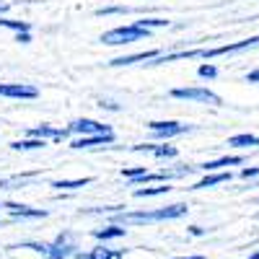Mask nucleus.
<instances>
[{
	"label": "nucleus",
	"instance_id": "nucleus-1",
	"mask_svg": "<svg viewBox=\"0 0 259 259\" xmlns=\"http://www.w3.org/2000/svg\"><path fill=\"white\" fill-rule=\"evenodd\" d=\"M189 212V207L184 202H177V205H166V207H158V210H122V212H114V223L117 226H143V223H161V221H177V218H184Z\"/></svg>",
	"mask_w": 259,
	"mask_h": 259
},
{
	"label": "nucleus",
	"instance_id": "nucleus-2",
	"mask_svg": "<svg viewBox=\"0 0 259 259\" xmlns=\"http://www.w3.org/2000/svg\"><path fill=\"white\" fill-rule=\"evenodd\" d=\"M259 45V36H249L241 41H231V45H221V47H210V50H184V52H171V55H158L150 65H166V62H174V60H194V57H202V60H212V57H221V55H233V52H244Z\"/></svg>",
	"mask_w": 259,
	"mask_h": 259
},
{
	"label": "nucleus",
	"instance_id": "nucleus-3",
	"mask_svg": "<svg viewBox=\"0 0 259 259\" xmlns=\"http://www.w3.org/2000/svg\"><path fill=\"white\" fill-rule=\"evenodd\" d=\"M150 31L148 29H140L135 24H127V26H117L112 31L101 34V41L104 45H112V47H119V45H133V41H143L148 39Z\"/></svg>",
	"mask_w": 259,
	"mask_h": 259
},
{
	"label": "nucleus",
	"instance_id": "nucleus-4",
	"mask_svg": "<svg viewBox=\"0 0 259 259\" xmlns=\"http://www.w3.org/2000/svg\"><path fill=\"white\" fill-rule=\"evenodd\" d=\"M174 99L182 101H197V104H212V106H221V96L212 94L210 89H200V85H187V89H174L171 91Z\"/></svg>",
	"mask_w": 259,
	"mask_h": 259
},
{
	"label": "nucleus",
	"instance_id": "nucleus-5",
	"mask_svg": "<svg viewBox=\"0 0 259 259\" xmlns=\"http://www.w3.org/2000/svg\"><path fill=\"white\" fill-rule=\"evenodd\" d=\"M78 251V246H75V241H73V233H60L55 241H50L47 246H45V259H68V256H73Z\"/></svg>",
	"mask_w": 259,
	"mask_h": 259
},
{
	"label": "nucleus",
	"instance_id": "nucleus-6",
	"mask_svg": "<svg viewBox=\"0 0 259 259\" xmlns=\"http://www.w3.org/2000/svg\"><path fill=\"white\" fill-rule=\"evenodd\" d=\"M68 133H75L78 138H94V135H109L112 127L109 124H101L96 119H75L68 124Z\"/></svg>",
	"mask_w": 259,
	"mask_h": 259
},
{
	"label": "nucleus",
	"instance_id": "nucleus-7",
	"mask_svg": "<svg viewBox=\"0 0 259 259\" xmlns=\"http://www.w3.org/2000/svg\"><path fill=\"white\" fill-rule=\"evenodd\" d=\"M148 130L153 133V138H161V140H168V138H177V135H184L189 133V124H182V122H163V119H156V122H148Z\"/></svg>",
	"mask_w": 259,
	"mask_h": 259
},
{
	"label": "nucleus",
	"instance_id": "nucleus-8",
	"mask_svg": "<svg viewBox=\"0 0 259 259\" xmlns=\"http://www.w3.org/2000/svg\"><path fill=\"white\" fill-rule=\"evenodd\" d=\"M0 96H6V99H36L39 91L31 83H0Z\"/></svg>",
	"mask_w": 259,
	"mask_h": 259
},
{
	"label": "nucleus",
	"instance_id": "nucleus-9",
	"mask_svg": "<svg viewBox=\"0 0 259 259\" xmlns=\"http://www.w3.org/2000/svg\"><path fill=\"white\" fill-rule=\"evenodd\" d=\"M0 207H6L13 218H47V210L29 207V205H21V202H6V205H0Z\"/></svg>",
	"mask_w": 259,
	"mask_h": 259
},
{
	"label": "nucleus",
	"instance_id": "nucleus-10",
	"mask_svg": "<svg viewBox=\"0 0 259 259\" xmlns=\"http://www.w3.org/2000/svg\"><path fill=\"white\" fill-rule=\"evenodd\" d=\"M29 138H36V140H68L70 138V133H68V127L65 130H55V127H50V124H39V127H34L31 133H29Z\"/></svg>",
	"mask_w": 259,
	"mask_h": 259
},
{
	"label": "nucleus",
	"instance_id": "nucleus-11",
	"mask_svg": "<svg viewBox=\"0 0 259 259\" xmlns=\"http://www.w3.org/2000/svg\"><path fill=\"white\" fill-rule=\"evenodd\" d=\"M135 153H153L156 158H177L179 150L174 145H133Z\"/></svg>",
	"mask_w": 259,
	"mask_h": 259
},
{
	"label": "nucleus",
	"instance_id": "nucleus-12",
	"mask_svg": "<svg viewBox=\"0 0 259 259\" xmlns=\"http://www.w3.org/2000/svg\"><path fill=\"white\" fill-rule=\"evenodd\" d=\"M114 143V133L109 135H94V138H75L70 143V148L75 150H83V148H96V145H112Z\"/></svg>",
	"mask_w": 259,
	"mask_h": 259
},
{
	"label": "nucleus",
	"instance_id": "nucleus-13",
	"mask_svg": "<svg viewBox=\"0 0 259 259\" xmlns=\"http://www.w3.org/2000/svg\"><path fill=\"white\" fill-rule=\"evenodd\" d=\"M158 55H161L158 50H145V52H135V55L117 57V60H112L109 65H112V68H122V65H135V62H143V60H156Z\"/></svg>",
	"mask_w": 259,
	"mask_h": 259
},
{
	"label": "nucleus",
	"instance_id": "nucleus-14",
	"mask_svg": "<svg viewBox=\"0 0 259 259\" xmlns=\"http://www.w3.org/2000/svg\"><path fill=\"white\" fill-rule=\"evenodd\" d=\"M122 236H127V228L124 226H117V223L94 231V239H99V241H112V239H122Z\"/></svg>",
	"mask_w": 259,
	"mask_h": 259
},
{
	"label": "nucleus",
	"instance_id": "nucleus-15",
	"mask_svg": "<svg viewBox=\"0 0 259 259\" xmlns=\"http://www.w3.org/2000/svg\"><path fill=\"white\" fill-rule=\"evenodd\" d=\"M239 163H244L241 156H223V158H218V161H207V163H202V166H197V168H202L205 174H207V171H218V168H223V166H239Z\"/></svg>",
	"mask_w": 259,
	"mask_h": 259
},
{
	"label": "nucleus",
	"instance_id": "nucleus-16",
	"mask_svg": "<svg viewBox=\"0 0 259 259\" xmlns=\"http://www.w3.org/2000/svg\"><path fill=\"white\" fill-rule=\"evenodd\" d=\"M223 182H231V171H218V174H207L205 179H200L192 189H207V187H215V184H223Z\"/></svg>",
	"mask_w": 259,
	"mask_h": 259
},
{
	"label": "nucleus",
	"instance_id": "nucleus-17",
	"mask_svg": "<svg viewBox=\"0 0 259 259\" xmlns=\"http://www.w3.org/2000/svg\"><path fill=\"white\" fill-rule=\"evenodd\" d=\"M91 182H94L91 177H83V179H55L52 187L62 192V189H80V187H89Z\"/></svg>",
	"mask_w": 259,
	"mask_h": 259
},
{
	"label": "nucleus",
	"instance_id": "nucleus-18",
	"mask_svg": "<svg viewBox=\"0 0 259 259\" xmlns=\"http://www.w3.org/2000/svg\"><path fill=\"white\" fill-rule=\"evenodd\" d=\"M11 148L13 150H41V148H47V143L36 140V138H24V140H13Z\"/></svg>",
	"mask_w": 259,
	"mask_h": 259
},
{
	"label": "nucleus",
	"instance_id": "nucleus-19",
	"mask_svg": "<svg viewBox=\"0 0 259 259\" xmlns=\"http://www.w3.org/2000/svg\"><path fill=\"white\" fill-rule=\"evenodd\" d=\"M228 145L231 148H251V145H259V135H249V133L233 135V138H228Z\"/></svg>",
	"mask_w": 259,
	"mask_h": 259
},
{
	"label": "nucleus",
	"instance_id": "nucleus-20",
	"mask_svg": "<svg viewBox=\"0 0 259 259\" xmlns=\"http://www.w3.org/2000/svg\"><path fill=\"white\" fill-rule=\"evenodd\" d=\"M0 26H3V29H13L16 34H26L31 29L29 21H16V18H6V16H0Z\"/></svg>",
	"mask_w": 259,
	"mask_h": 259
},
{
	"label": "nucleus",
	"instance_id": "nucleus-21",
	"mask_svg": "<svg viewBox=\"0 0 259 259\" xmlns=\"http://www.w3.org/2000/svg\"><path fill=\"white\" fill-rule=\"evenodd\" d=\"M171 187L168 184H158V187H140L135 189V197H158V194H168Z\"/></svg>",
	"mask_w": 259,
	"mask_h": 259
},
{
	"label": "nucleus",
	"instance_id": "nucleus-22",
	"mask_svg": "<svg viewBox=\"0 0 259 259\" xmlns=\"http://www.w3.org/2000/svg\"><path fill=\"white\" fill-rule=\"evenodd\" d=\"M91 256H94V259H122L124 251L109 249V246H96V249H91Z\"/></svg>",
	"mask_w": 259,
	"mask_h": 259
},
{
	"label": "nucleus",
	"instance_id": "nucleus-23",
	"mask_svg": "<svg viewBox=\"0 0 259 259\" xmlns=\"http://www.w3.org/2000/svg\"><path fill=\"white\" fill-rule=\"evenodd\" d=\"M135 26H140V29H158V26H168V21L166 18H140V21H133Z\"/></svg>",
	"mask_w": 259,
	"mask_h": 259
},
{
	"label": "nucleus",
	"instance_id": "nucleus-24",
	"mask_svg": "<svg viewBox=\"0 0 259 259\" xmlns=\"http://www.w3.org/2000/svg\"><path fill=\"white\" fill-rule=\"evenodd\" d=\"M197 75H200V78H205V80H212L215 75H218V70H215V65L205 62V65H200V70H197Z\"/></svg>",
	"mask_w": 259,
	"mask_h": 259
},
{
	"label": "nucleus",
	"instance_id": "nucleus-25",
	"mask_svg": "<svg viewBox=\"0 0 259 259\" xmlns=\"http://www.w3.org/2000/svg\"><path fill=\"white\" fill-rule=\"evenodd\" d=\"M145 174V166H133V168H122V177L124 179H130V182H133V179H138V177H143Z\"/></svg>",
	"mask_w": 259,
	"mask_h": 259
},
{
	"label": "nucleus",
	"instance_id": "nucleus-26",
	"mask_svg": "<svg viewBox=\"0 0 259 259\" xmlns=\"http://www.w3.org/2000/svg\"><path fill=\"white\" fill-rule=\"evenodd\" d=\"M259 177V166H251V168H241V179H254Z\"/></svg>",
	"mask_w": 259,
	"mask_h": 259
},
{
	"label": "nucleus",
	"instance_id": "nucleus-27",
	"mask_svg": "<svg viewBox=\"0 0 259 259\" xmlns=\"http://www.w3.org/2000/svg\"><path fill=\"white\" fill-rule=\"evenodd\" d=\"M16 41H21V45H29V41H31V34H29V31H26V34H18Z\"/></svg>",
	"mask_w": 259,
	"mask_h": 259
},
{
	"label": "nucleus",
	"instance_id": "nucleus-28",
	"mask_svg": "<svg viewBox=\"0 0 259 259\" xmlns=\"http://www.w3.org/2000/svg\"><path fill=\"white\" fill-rule=\"evenodd\" d=\"M246 80H249V83H259V70H251V73H246Z\"/></svg>",
	"mask_w": 259,
	"mask_h": 259
},
{
	"label": "nucleus",
	"instance_id": "nucleus-29",
	"mask_svg": "<svg viewBox=\"0 0 259 259\" xmlns=\"http://www.w3.org/2000/svg\"><path fill=\"white\" fill-rule=\"evenodd\" d=\"M189 233H192V236H205V228H200V226H189Z\"/></svg>",
	"mask_w": 259,
	"mask_h": 259
},
{
	"label": "nucleus",
	"instance_id": "nucleus-30",
	"mask_svg": "<svg viewBox=\"0 0 259 259\" xmlns=\"http://www.w3.org/2000/svg\"><path fill=\"white\" fill-rule=\"evenodd\" d=\"M73 259H94V256H91V251H75Z\"/></svg>",
	"mask_w": 259,
	"mask_h": 259
},
{
	"label": "nucleus",
	"instance_id": "nucleus-31",
	"mask_svg": "<svg viewBox=\"0 0 259 259\" xmlns=\"http://www.w3.org/2000/svg\"><path fill=\"white\" fill-rule=\"evenodd\" d=\"M101 106H106V109H112V112H117V109H119V106H117L114 101H101Z\"/></svg>",
	"mask_w": 259,
	"mask_h": 259
},
{
	"label": "nucleus",
	"instance_id": "nucleus-32",
	"mask_svg": "<svg viewBox=\"0 0 259 259\" xmlns=\"http://www.w3.org/2000/svg\"><path fill=\"white\" fill-rule=\"evenodd\" d=\"M174 259H205V256H200V254H197V256H174Z\"/></svg>",
	"mask_w": 259,
	"mask_h": 259
},
{
	"label": "nucleus",
	"instance_id": "nucleus-33",
	"mask_svg": "<svg viewBox=\"0 0 259 259\" xmlns=\"http://www.w3.org/2000/svg\"><path fill=\"white\" fill-rule=\"evenodd\" d=\"M6 11H8V3H0V16H3Z\"/></svg>",
	"mask_w": 259,
	"mask_h": 259
},
{
	"label": "nucleus",
	"instance_id": "nucleus-34",
	"mask_svg": "<svg viewBox=\"0 0 259 259\" xmlns=\"http://www.w3.org/2000/svg\"><path fill=\"white\" fill-rule=\"evenodd\" d=\"M246 259H259V249H256V251H254V254H249V256H246Z\"/></svg>",
	"mask_w": 259,
	"mask_h": 259
},
{
	"label": "nucleus",
	"instance_id": "nucleus-35",
	"mask_svg": "<svg viewBox=\"0 0 259 259\" xmlns=\"http://www.w3.org/2000/svg\"><path fill=\"white\" fill-rule=\"evenodd\" d=\"M0 3H3V0H0Z\"/></svg>",
	"mask_w": 259,
	"mask_h": 259
}]
</instances>
